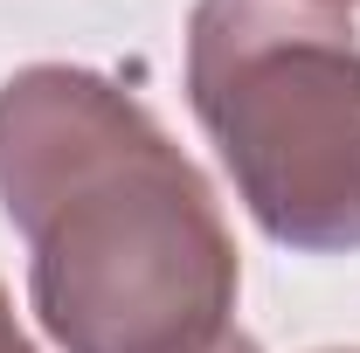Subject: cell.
<instances>
[{"mask_svg":"<svg viewBox=\"0 0 360 353\" xmlns=\"http://www.w3.org/2000/svg\"><path fill=\"white\" fill-rule=\"evenodd\" d=\"M333 353H360V347H333Z\"/></svg>","mask_w":360,"mask_h":353,"instance_id":"8992f818","label":"cell"},{"mask_svg":"<svg viewBox=\"0 0 360 353\" xmlns=\"http://www.w3.org/2000/svg\"><path fill=\"white\" fill-rule=\"evenodd\" d=\"M187 97L270 243L360 250V42L312 0H201Z\"/></svg>","mask_w":360,"mask_h":353,"instance_id":"7a4b0ae2","label":"cell"},{"mask_svg":"<svg viewBox=\"0 0 360 353\" xmlns=\"http://www.w3.org/2000/svg\"><path fill=\"white\" fill-rule=\"evenodd\" d=\"M0 208L63 353H194L229 333L243 264L222 201L97 70L35 63L0 84Z\"/></svg>","mask_w":360,"mask_h":353,"instance_id":"6da1fadb","label":"cell"},{"mask_svg":"<svg viewBox=\"0 0 360 353\" xmlns=\"http://www.w3.org/2000/svg\"><path fill=\"white\" fill-rule=\"evenodd\" d=\"M0 353H35V347H28V333L14 326V305H7V291H0Z\"/></svg>","mask_w":360,"mask_h":353,"instance_id":"3957f363","label":"cell"},{"mask_svg":"<svg viewBox=\"0 0 360 353\" xmlns=\"http://www.w3.org/2000/svg\"><path fill=\"white\" fill-rule=\"evenodd\" d=\"M312 7H340V14H354L360 0H312Z\"/></svg>","mask_w":360,"mask_h":353,"instance_id":"5b68a950","label":"cell"},{"mask_svg":"<svg viewBox=\"0 0 360 353\" xmlns=\"http://www.w3.org/2000/svg\"><path fill=\"white\" fill-rule=\"evenodd\" d=\"M194 353H264V347H257L250 333H236V326H229V333H215L208 347H194Z\"/></svg>","mask_w":360,"mask_h":353,"instance_id":"277c9868","label":"cell"}]
</instances>
